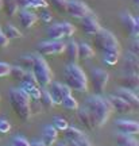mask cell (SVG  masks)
I'll return each mask as SVG.
<instances>
[{"instance_id":"cell-43","label":"cell","mask_w":139,"mask_h":146,"mask_svg":"<svg viewBox=\"0 0 139 146\" xmlns=\"http://www.w3.org/2000/svg\"><path fill=\"white\" fill-rule=\"evenodd\" d=\"M57 146H68V143H64V142H61V143H58Z\"/></svg>"},{"instance_id":"cell-29","label":"cell","mask_w":139,"mask_h":146,"mask_svg":"<svg viewBox=\"0 0 139 146\" xmlns=\"http://www.w3.org/2000/svg\"><path fill=\"white\" fill-rule=\"evenodd\" d=\"M3 8H4L5 15L15 16L19 11V5L16 3V0H3Z\"/></svg>"},{"instance_id":"cell-30","label":"cell","mask_w":139,"mask_h":146,"mask_svg":"<svg viewBox=\"0 0 139 146\" xmlns=\"http://www.w3.org/2000/svg\"><path fill=\"white\" fill-rule=\"evenodd\" d=\"M34 57L35 54H24V56H21L18 58V65L22 66L26 70H31L32 68V64H34Z\"/></svg>"},{"instance_id":"cell-8","label":"cell","mask_w":139,"mask_h":146,"mask_svg":"<svg viewBox=\"0 0 139 146\" xmlns=\"http://www.w3.org/2000/svg\"><path fill=\"white\" fill-rule=\"evenodd\" d=\"M64 50H65V43L56 39L42 41L36 45V53L39 56H56L64 53Z\"/></svg>"},{"instance_id":"cell-13","label":"cell","mask_w":139,"mask_h":146,"mask_svg":"<svg viewBox=\"0 0 139 146\" xmlns=\"http://www.w3.org/2000/svg\"><path fill=\"white\" fill-rule=\"evenodd\" d=\"M115 127L123 134H130L135 135L139 133V123L136 120H128V119H118L115 122Z\"/></svg>"},{"instance_id":"cell-4","label":"cell","mask_w":139,"mask_h":146,"mask_svg":"<svg viewBox=\"0 0 139 146\" xmlns=\"http://www.w3.org/2000/svg\"><path fill=\"white\" fill-rule=\"evenodd\" d=\"M93 45L103 54L104 53H118V54H120V47H119V42L116 39V36L109 30H105V29H100L95 34Z\"/></svg>"},{"instance_id":"cell-7","label":"cell","mask_w":139,"mask_h":146,"mask_svg":"<svg viewBox=\"0 0 139 146\" xmlns=\"http://www.w3.org/2000/svg\"><path fill=\"white\" fill-rule=\"evenodd\" d=\"M89 80L92 83V87L96 95H101L108 84L109 74L101 68H92L89 73Z\"/></svg>"},{"instance_id":"cell-18","label":"cell","mask_w":139,"mask_h":146,"mask_svg":"<svg viewBox=\"0 0 139 146\" xmlns=\"http://www.w3.org/2000/svg\"><path fill=\"white\" fill-rule=\"evenodd\" d=\"M123 68H124V72L138 73V69H139L138 56L127 52V54H126V57H124V60H123Z\"/></svg>"},{"instance_id":"cell-38","label":"cell","mask_w":139,"mask_h":146,"mask_svg":"<svg viewBox=\"0 0 139 146\" xmlns=\"http://www.w3.org/2000/svg\"><path fill=\"white\" fill-rule=\"evenodd\" d=\"M12 146H31V145L24 137L18 135V137H14V139H12Z\"/></svg>"},{"instance_id":"cell-35","label":"cell","mask_w":139,"mask_h":146,"mask_svg":"<svg viewBox=\"0 0 139 146\" xmlns=\"http://www.w3.org/2000/svg\"><path fill=\"white\" fill-rule=\"evenodd\" d=\"M118 60H119L118 53H104L103 54V62L109 65V66H113L115 64L118 62Z\"/></svg>"},{"instance_id":"cell-1","label":"cell","mask_w":139,"mask_h":146,"mask_svg":"<svg viewBox=\"0 0 139 146\" xmlns=\"http://www.w3.org/2000/svg\"><path fill=\"white\" fill-rule=\"evenodd\" d=\"M84 106L87 107L88 112L92 118L93 126L95 127H100L103 126L107 119L109 118V115L112 112V107L109 104L108 99L103 98L101 95H91L85 99Z\"/></svg>"},{"instance_id":"cell-33","label":"cell","mask_w":139,"mask_h":146,"mask_svg":"<svg viewBox=\"0 0 139 146\" xmlns=\"http://www.w3.org/2000/svg\"><path fill=\"white\" fill-rule=\"evenodd\" d=\"M53 126L57 129V131H65L69 127L68 125V120L62 116H54L53 118Z\"/></svg>"},{"instance_id":"cell-2","label":"cell","mask_w":139,"mask_h":146,"mask_svg":"<svg viewBox=\"0 0 139 146\" xmlns=\"http://www.w3.org/2000/svg\"><path fill=\"white\" fill-rule=\"evenodd\" d=\"M64 80L65 85H68L70 91L76 92L88 91V76L76 62H69L64 68Z\"/></svg>"},{"instance_id":"cell-6","label":"cell","mask_w":139,"mask_h":146,"mask_svg":"<svg viewBox=\"0 0 139 146\" xmlns=\"http://www.w3.org/2000/svg\"><path fill=\"white\" fill-rule=\"evenodd\" d=\"M74 31H76V27L70 22H60L47 27L46 34L50 39L62 41L64 38H70L74 34Z\"/></svg>"},{"instance_id":"cell-11","label":"cell","mask_w":139,"mask_h":146,"mask_svg":"<svg viewBox=\"0 0 139 146\" xmlns=\"http://www.w3.org/2000/svg\"><path fill=\"white\" fill-rule=\"evenodd\" d=\"M49 85H50L49 94L52 95V98H53V100H54L56 104H61L62 99H64L65 96L72 94L70 88H69L68 85H65V84H62V83H57V81L53 83L52 81Z\"/></svg>"},{"instance_id":"cell-16","label":"cell","mask_w":139,"mask_h":146,"mask_svg":"<svg viewBox=\"0 0 139 146\" xmlns=\"http://www.w3.org/2000/svg\"><path fill=\"white\" fill-rule=\"evenodd\" d=\"M119 84L122 85V88L130 89V91H135L139 87V74L138 73H128L126 72L119 78Z\"/></svg>"},{"instance_id":"cell-25","label":"cell","mask_w":139,"mask_h":146,"mask_svg":"<svg viewBox=\"0 0 139 146\" xmlns=\"http://www.w3.org/2000/svg\"><path fill=\"white\" fill-rule=\"evenodd\" d=\"M116 143L118 146H138V141L130 134H123L120 133L116 135Z\"/></svg>"},{"instance_id":"cell-40","label":"cell","mask_w":139,"mask_h":146,"mask_svg":"<svg viewBox=\"0 0 139 146\" xmlns=\"http://www.w3.org/2000/svg\"><path fill=\"white\" fill-rule=\"evenodd\" d=\"M10 69H11L10 64L1 62V61H0V78L8 76V74H10Z\"/></svg>"},{"instance_id":"cell-36","label":"cell","mask_w":139,"mask_h":146,"mask_svg":"<svg viewBox=\"0 0 139 146\" xmlns=\"http://www.w3.org/2000/svg\"><path fill=\"white\" fill-rule=\"evenodd\" d=\"M128 52L138 56L139 54V39L138 38H131V42H130L128 46Z\"/></svg>"},{"instance_id":"cell-24","label":"cell","mask_w":139,"mask_h":146,"mask_svg":"<svg viewBox=\"0 0 139 146\" xmlns=\"http://www.w3.org/2000/svg\"><path fill=\"white\" fill-rule=\"evenodd\" d=\"M93 54H95V50L92 49L91 45H88L85 42L78 43V58H81V60H89V58L93 57Z\"/></svg>"},{"instance_id":"cell-28","label":"cell","mask_w":139,"mask_h":146,"mask_svg":"<svg viewBox=\"0 0 139 146\" xmlns=\"http://www.w3.org/2000/svg\"><path fill=\"white\" fill-rule=\"evenodd\" d=\"M38 100H39V103H41L46 110L53 108V107L56 106V103H54V100H53V98H52V95L49 94L47 89H41V96H39Z\"/></svg>"},{"instance_id":"cell-20","label":"cell","mask_w":139,"mask_h":146,"mask_svg":"<svg viewBox=\"0 0 139 146\" xmlns=\"http://www.w3.org/2000/svg\"><path fill=\"white\" fill-rule=\"evenodd\" d=\"M18 5L21 8H47L49 3L47 0H16Z\"/></svg>"},{"instance_id":"cell-19","label":"cell","mask_w":139,"mask_h":146,"mask_svg":"<svg viewBox=\"0 0 139 146\" xmlns=\"http://www.w3.org/2000/svg\"><path fill=\"white\" fill-rule=\"evenodd\" d=\"M58 138V131L53 125H49L43 129V134H42V142L46 146L53 145Z\"/></svg>"},{"instance_id":"cell-26","label":"cell","mask_w":139,"mask_h":146,"mask_svg":"<svg viewBox=\"0 0 139 146\" xmlns=\"http://www.w3.org/2000/svg\"><path fill=\"white\" fill-rule=\"evenodd\" d=\"M3 33H4V35L8 38V39H18V38H21L22 36V33L21 30L18 29V27H15L14 25H11V23H7L3 29Z\"/></svg>"},{"instance_id":"cell-45","label":"cell","mask_w":139,"mask_h":146,"mask_svg":"<svg viewBox=\"0 0 139 146\" xmlns=\"http://www.w3.org/2000/svg\"><path fill=\"white\" fill-rule=\"evenodd\" d=\"M132 1H134V4H138L139 3V0H132Z\"/></svg>"},{"instance_id":"cell-22","label":"cell","mask_w":139,"mask_h":146,"mask_svg":"<svg viewBox=\"0 0 139 146\" xmlns=\"http://www.w3.org/2000/svg\"><path fill=\"white\" fill-rule=\"evenodd\" d=\"M66 57L70 62H76L78 60V43L76 41H70L65 43V50Z\"/></svg>"},{"instance_id":"cell-23","label":"cell","mask_w":139,"mask_h":146,"mask_svg":"<svg viewBox=\"0 0 139 146\" xmlns=\"http://www.w3.org/2000/svg\"><path fill=\"white\" fill-rule=\"evenodd\" d=\"M65 137H66L68 142H77L83 137H85V134L80 129H77V127H68L65 130Z\"/></svg>"},{"instance_id":"cell-10","label":"cell","mask_w":139,"mask_h":146,"mask_svg":"<svg viewBox=\"0 0 139 146\" xmlns=\"http://www.w3.org/2000/svg\"><path fill=\"white\" fill-rule=\"evenodd\" d=\"M120 22L123 25L124 31L127 33L131 38L139 36V19L132 16L130 12H123L120 16Z\"/></svg>"},{"instance_id":"cell-9","label":"cell","mask_w":139,"mask_h":146,"mask_svg":"<svg viewBox=\"0 0 139 146\" xmlns=\"http://www.w3.org/2000/svg\"><path fill=\"white\" fill-rule=\"evenodd\" d=\"M66 14L76 19H83L84 16L92 14V10L81 0H68Z\"/></svg>"},{"instance_id":"cell-5","label":"cell","mask_w":139,"mask_h":146,"mask_svg":"<svg viewBox=\"0 0 139 146\" xmlns=\"http://www.w3.org/2000/svg\"><path fill=\"white\" fill-rule=\"evenodd\" d=\"M31 72L35 76L36 83L41 88H46L49 87V84L53 81V72L49 64L46 62V60L42 57V56H36L34 57V64H32V68Z\"/></svg>"},{"instance_id":"cell-27","label":"cell","mask_w":139,"mask_h":146,"mask_svg":"<svg viewBox=\"0 0 139 146\" xmlns=\"http://www.w3.org/2000/svg\"><path fill=\"white\" fill-rule=\"evenodd\" d=\"M19 88L23 89V91L30 96V99H32V100H38L39 96H41V87H35V85H28V84L21 83V87H19Z\"/></svg>"},{"instance_id":"cell-15","label":"cell","mask_w":139,"mask_h":146,"mask_svg":"<svg viewBox=\"0 0 139 146\" xmlns=\"http://www.w3.org/2000/svg\"><path fill=\"white\" fill-rule=\"evenodd\" d=\"M108 102L109 104H111V107H112V110H115V111H118L119 114H126V112H132V108L130 107V104L127 103V102H124L120 96H118V95H109L108 98Z\"/></svg>"},{"instance_id":"cell-42","label":"cell","mask_w":139,"mask_h":146,"mask_svg":"<svg viewBox=\"0 0 139 146\" xmlns=\"http://www.w3.org/2000/svg\"><path fill=\"white\" fill-rule=\"evenodd\" d=\"M30 145L31 146H46L42 141H35V142H32V143H30Z\"/></svg>"},{"instance_id":"cell-39","label":"cell","mask_w":139,"mask_h":146,"mask_svg":"<svg viewBox=\"0 0 139 146\" xmlns=\"http://www.w3.org/2000/svg\"><path fill=\"white\" fill-rule=\"evenodd\" d=\"M11 131V123L7 119H0V134H7Z\"/></svg>"},{"instance_id":"cell-3","label":"cell","mask_w":139,"mask_h":146,"mask_svg":"<svg viewBox=\"0 0 139 146\" xmlns=\"http://www.w3.org/2000/svg\"><path fill=\"white\" fill-rule=\"evenodd\" d=\"M8 100L12 110L22 120H28L31 115L30 96L22 88H12L8 92Z\"/></svg>"},{"instance_id":"cell-17","label":"cell","mask_w":139,"mask_h":146,"mask_svg":"<svg viewBox=\"0 0 139 146\" xmlns=\"http://www.w3.org/2000/svg\"><path fill=\"white\" fill-rule=\"evenodd\" d=\"M115 95L120 96L124 102H127L130 104V107L132 108V111L139 108V99H138V96L134 94V91H130V89H126V88H120L116 91Z\"/></svg>"},{"instance_id":"cell-44","label":"cell","mask_w":139,"mask_h":146,"mask_svg":"<svg viewBox=\"0 0 139 146\" xmlns=\"http://www.w3.org/2000/svg\"><path fill=\"white\" fill-rule=\"evenodd\" d=\"M3 8V0H0V10Z\"/></svg>"},{"instance_id":"cell-14","label":"cell","mask_w":139,"mask_h":146,"mask_svg":"<svg viewBox=\"0 0 139 146\" xmlns=\"http://www.w3.org/2000/svg\"><path fill=\"white\" fill-rule=\"evenodd\" d=\"M81 27H83L84 33L88 34V35H95L101 29L100 23H99V19L93 14H89V15L84 16L81 19Z\"/></svg>"},{"instance_id":"cell-31","label":"cell","mask_w":139,"mask_h":146,"mask_svg":"<svg viewBox=\"0 0 139 146\" xmlns=\"http://www.w3.org/2000/svg\"><path fill=\"white\" fill-rule=\"evenodd\" d=\"M61 106H64V108L68 110V111H76V110L78 108V103H77V100H76L74 98H73L72 94H70V95H68V96H65V98L62 99Z\"/></svg>"},{"instance_id":"cell-37","label":"cell","mask_w":139,"mask_h":146,"mask_svg":"<svg viewBox=\"0 0 139 146\" xmlns=\"http://www.w3.org/2000/svg\"><path fill=\"white\" fill-rule=\"evenodd\" d=\"M42 12L39 14V19H41L42 22H45V23H50V22L53 21V15L50 11H47L46 8H41Z\"/></svg>"},{"instance_id":"cell-12","label":"cell","mask_w":139,"mask_h":146,"mask_svg":"<svg viewBox=\"0 0 139 146\" xmlns=\"http://www.w3.org/2000/svg\"><path fill=\"white\" fill-rule=\"evenodd\" d=\"M18 19L23 29H31L38 21V15L30 8H22L21 11H18Z\"/></svg>"},{"instance_id":"cell-41","label":"cell","mask_w":139,"mask_h":146,"mask_svg":"<svg viewBox=\"0 0 139 146\" xmlns=\"http://www.w3.org/2000/svg\"><path fill=\"white\" fill-rule=\"evenodd\" d=\"M8 43H10V39L4 35V33L1 30V27H0V49H4V47L8 46Z\"/></svg>"},{"instance_id":"cell-21","label":"cell","mask_w":139,"mask_h":146,"mask_svg":"<svg viewBox=\"0 0 139 146\" xmlns=\"http://www.w3.org/2000/svg\"><path fill=\"white\" fill-rule=\"evenodd\" d=\"M77 111V116L78 119H80V122L83 123L87 129H95V126H93V122H92V118H91V115H89V112H88V110L85 106H78V108L76 110Z\"/></svg>"},{"instance_id":"cell-32","label":"cell","mask_w":139,"mask_h":146,"mask_svg":"<svg viewBox=\"0 0 139 146\" xmlns=\"http://www.w3.org/2000/svg\"><path fill=\"white\" fill-rule=\"evenodd\" d=\"M49 4H52L58 12L61 14H66L68 8V0H47Z\"/></svg>"},{"instance_id":"cell-34","label":"cell","mask_w":139,"mask_h":146,"mask_svg":"<svg viewBox=\"0 0 139 146\" xmlns=\"http://www.w3.org/2000/svg\"><path fill=\"white\" fill-rule=\"evenodd\" d=\"M24 73H26V69H23L22 66L19 65H14V66H11L10 69V74L12 76L14 80H18V81H21L23 76H24Z\"/></svg>"}]
</instances>
